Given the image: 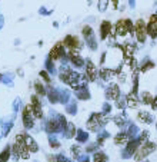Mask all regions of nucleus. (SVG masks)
<instances>
[{"label": "nucleus", "mask_w": 157, "mask_h": 162, "mask_svg": "<svg viewBox=\"0 0 157 162\" xmlns=\"http://www.w3.org/2000/svg\"><path fill=\"white\" fill-rule=\"evenodd\" d=\"M23 125H24V128H27V129H30V128H33V125H35V115L32 112V106L30 105H27L24 109H23Z\"/></svg>", "instance_id": "6e6552de"}, {"label": "nucleus", "mask_w": 157, "mask_h": 162, "mask_svg": "<svg viewBox=\"0 0 157 162\" xmlns=\"http://www.w3.org/2000/svg\"><path fill=\"white\" fill-rule=\"evenodd\" d=\"M96 78H97V69L91 60H87L86 62V79L89 82H94Z\"/></svg>", "instance_id": "f8f14e48"}, {"label": "nucleus", "mask_w": 157, "mask_h": 162, "mask_svg": "<svg viewBox=\"0 0 157 162\" xmlns=\"http://www.w3.org/2000/svg\"><path fill=\"white\" fill-rule=\"evenodd\" d=\"M63 45H64V48H67L69 50H80V48H82L80 39L77 36H73V34H67L63 39Z\"/></svg>", "instance_id": "0eeeda50"}, {"label": "nucleus", "mask_w": 157, "mask_h": 162, "mask_svg": "<svg viewBox=\"0 0 157 162\" xmlns=\"http://www.w3.org/2000/svg\"><path fill=\"white\" fill-rule=\"evenodd\" d=\"M111 30H113L111 23H110L109 20H103L102 25H100V39H102V40H106L107 36L111 34Z\"/></svg>", "instance_id": "4468645a"}, {"label": "nucleus", "mask_w": 157, "mask_h": 162, "mask_svg": "<svg viewBox=\"0 0 157 162\" xmlns=\"http://www.w3.org/2000/svg\"><path fill=\"white\" fill-rule=\"evenodd\" d=\"M126 103H127V106H130V108H137V106H139L137 93H133V92H130V93L126 96Z\"/></svg>", "instance_id": "f3484780"}, {"label": "nucleus", "mask_w": 157, "mask_h": 162, "mask_svg": "<svg viewBox=\"0 0 157 162\" xmlns=\"http://www.w3.org/2000/svg\"><path fill=\"white\" fill-rule=\"evenodd\" d=\"M13 155L15 158H23L27 159L30 156V151L27 149L26 142H24V133H19L16 136V144L13 145Z\"/></svg>", "instance_id": "f257e3e1"}, {"label": "nucleus", "mask_w": 157, "mask_h": 162, "mask_svg": "<svg viewBox=\"0 0 157 162\" xmlns=\"http://www.w3.org/2000/svg\"><path fill=\"white\" fill-rule=\"evenodd\" d=\"M63 56H64V45H63V42H57L49 53V59L50 60H59Z\"/></svg>", "instance_id": "1a4fd4ad"}, {"label": "nucleus", "mask_w": 157, "mask_h": 162, "mask_svg": "<svg viewBox=\"0 0 157 162\" xmlns=\"http://www.w3.org/2000/svg\"><path fill=\"white\" fill-rule=\"evenodd\" d=\"M111 7H113V9H117V7H119V0H111Z\"/></svg>", "instance_id": "c756f323"}, {"label": "nucleus", "mask_w": 157, "mask_h": 162, "mask_svg": "<svg viewBox=\"0 0 157 162\" xmlns=\"http://www.w3.org/2000/svg\"><path fill=\"white\" fill-rule=\"evenodd\" d=\"M93 161L94 162H107V155L103 154V152H96Z\"/></svg>", "instance_id": "b1692460"}, {"label": "nucleus", "mask_w": 157, "mask_h": 162, "mask_svg": "<svg viewBox=\"0 0 157 162\" xmlns=\"http://www.w3.org/2000/svg\"><path fill=\"white\" fill-rule=\"evenodd\" d=\"M114 32H116V36H119V37H124L127 33L133 34L134 33V25L130 19H120L114 25Z\"/></svg>", "instance_id": "f03ea898"}, {"label": "nucleus", "mask_w": 157, "mask_h": 162, "mask_svg": "<svg viewBox=\"0 0 157 162\" xmlns=\"http://www.w3.org/2000/svg\"><path fill=\"white\" fill-rule=\"evenodd\" d=\"M146 162H147V161H146Z\"/></svg>", "instance_id": "473e14b6"}, {"label": "nucleus", "mask_w": 157, "mask_h": 162, "mask_svg": "<svg viewBox=\"0 0 157 162\" xmlns=\"http://www.w3.org/2000/svg\"><path fill=\"white\" fill-rule=\"evenodd\" d=\"M107 97H109V99H113V100H117V99L120 97V89H119V85L111 83V85L107 88Z\"/></svg>", "instance_id": "2eb2a0df"}, {"label": "nucleus", "mask_w": 157, "mask_h": 162, "mask_svg": "<svg viewBox=\"0 0 157 162\" xmlns=\"http://www.w3.org/2000/svg\"><path fill=\"white\" fill-rule=\"evenodd\" d=\"M10 148L7 146V148H4V151L0 154V162H7L9 161V156H10Z\"/></svg>", "instance_id": "393cba45"}, {"label": "nucleus", "mask_w": 157, "mask_h": 162, "mask_svg": "<svg viewBox=\"0 0 157 162\" xmlns=\"http://www.w3.org/2000/svg\"><path fill=\"white\" fill-rule=\"evenodd\" d=\"M114 144L116 145H126L129 144V135L124 133V132H120L114 136Z\"/></svg>", "instance_id": "a211bd4d"}, {"label": "nucleus", "mask_w": 157, "mask_h": 162, "mask_svg": "<svg viewBox=\"0 0 157 162\" xmlns=\"http://www.w3.org/2000/svg\"><path fill=\"white\" fill-rule=\"evenodd\" d=\"M106 6H107V1H106V0H100V1H99V10H100V12H104Z\"/></svg>", "instance_id": "cd10ccee"}, {"label": "nucleus", "mask_w": 157, "mask_h": 162, "mask_svg": "<svg viewBox=\"0 0 157 162\" xmlns=\"http://www.w3.org/2000/svg\"><path fill=\"white\" fill-rule=\"evenodd\" d=\"M35 89H36V93L37 95H40V96H44L46 95V89H44V86L41 85V82H35Z\"/></svg>", "instance_id": "412c9836"}, {"label": "nucleus", "mask_w": 157, "mask_h": 162, "mask_svg": "<svg viewBox=\"0 0 157 162\" xmlns=\"http://www.w3.org/2000/svg\"><path fill=\"white\" fill-rule=\"evenodd\" d=\"M30 106H32V112L35 115V118L41 119V118H43V111H41V105H40V100H39L37 95H33V96H32Z\"/></svg>", "instance_id": "9d476101"}, {"label": "nucleus", "mask_w": 157, "mask_h": 162, "mask_svg": "<svg viewBox=\"0 0 157 162\" xmlns=\"http://www.w3.org/2000/svg\"><path fill=\"white\" fill-rule=\"evenodd\" d=\"M139 121H141V122H146V123H150L151 122V116H150V114L149 112H139Z\"/></svg>", "instance_id": "5701e85b"}, {"label": "nucleus", "mask_w": 157, "mask_h": 162, "mask_svg": "<svg viewBox=\"0 0 157 162\" xmlns=\"http://www.w3.org/2000/svg\"><path fill=\"white\" fill-rule=\"evenodd\" d=\"M154 67V63L150 60V59H144V62L140 65V70L141 72H147V70H150V69H153Z\"/></svg>", "instance_id": "aec40b11"}, {"label": "nucleus", "mask_w": 157, "mask_h": 162, "mask_svg": "<svg viewBox=\"0 0 157 162\" xmlns=\"http://www.w3.org/2000/svg\"><path fill=\"white\" fill-rule=\"evenodd\" d=\"M113 75H116V70H113V69H100V76H102V79H104V81H109Z\"/></svg>", "instance_id": "6ab92c4d"}, {"label": "nucleus", "mask_w": 157, "mask_h": 162, "mask_svg": "<svg viewBox=\"0 0 157 162\" xmlns=\"http://www.w3.org/2000/svg\"><path fill=\"white\" fill-rule=\"evenodd\" d=\"M49 99H50V102H57V93L50 90V92H49Z\"/></svg>", "instance_id": "c85d7f7f"}, {"label": "nucleus", "mask_w": 157, "mask_h": 162, "mask_svg": "<svg viewBox=\"0 0 157 162\" xmlns=\"http://www.w3.org/2000/svg\"><path fill=\"white\" fill-rule=\"evenodd\" d=\"M134 34H136V39L139 43H146V39H147V23L139 19L136 23H134Z\"/></svg>", "instance_id": "20e7f679"}, {"label": "nucleus", "mask_w": 157, "mask_h": 162, "mask_svg": "<svg viewBox=\"0 0 157 162\" xmlns=\"http://www.w3.org/2000/svg\"><path fill=\"white\" fill-rule=\"evenodd\" d=\"M130 6H131V7H134V0H130Z\"/></svg>", "instance_id": "2f4dec72"}, {"label": "nucleus", "mask_w": 157, "mask_h": 162, "mask_svg": "<svg viewBox=\"0 0 157 162\" xmlns=\"http://www.w3.org/2000/svg\"><path fill=\"white\" fill-rule=\"evenodd\" d=\"M151 108L154 109V111H157V96L153 99V103H151Z\"/></svg>", "instance_id": "7c9ffc66"}, {"label": "nucleus", "mask_w": 157, "mask_h": 162, "mask_svg": "<svg viewBox=\"0 0 157 162\" xmlns=\"http://www.w3.org/2000/svg\"><path fill=\"white\" fill-rule=\"evenodd\" d=\"M141 99H143L144 105H151L154 97L151 96V93H150V92H143V95H141Z\"/></svg>", "instance_id": "4be33fe9"}, {"label": "nucleus", "mask_w": 157, "mask_h": 162, "mask_svg": "<svg viewBox=\"0 0 157 162\" xmlns=\"http://www.w3.org/2000/svg\"><path fill=\"white\" fill-rule=\"evenodd\" d=\"M39 75H40V78H43V79H44L46 83H50V82H52L50 76H49V73H47L46 70H40V73H39Z\"/></svg>", "instance_id": "bb28decb"}, {"label": "nucleus", "mask_w": 157, "mask_h": 162, "mask_svg": "<svg viewBox=\"0 0 157 162\" xmlns=\"http://www.w3.org/2000/svg\"><path fill=\"white\" fill-rule=\"evenodd\" d=\"M147 34L153 39L157 37V15H151L147 23Z\"/></svg>", "instance_id": "9b49d317"}, {"label": "nucleus", "mask_w": 157, "mask_h": 162, "mask_svg": "<svg viewBox=\"0 0 157 162\" xmlns=\"http://www.w3.org/2000/svg\"><path fill=\"white\" fill-rule=\"evenodd\" d=\"M106 122H107V118L103 114H93L87 121V129L97 130L102 125H104Z\"/></svg>", "instance_id": "39448f33"}, {"label": "nucleus", "mask_w": 157, "mask_h": 162, "mask_svg": "<svg viewBox=\"0 0 157 162\" xmlns=\"http://www.w3.org/2000/svg\"><path fill=\"white\" fill-rule=\"evenodd\" d=\"M82 33H83V36H84V39H89V37H91L94 33H93V29H91V26H84L83 29H82Z\"/></svg>", "instance_id": "a878e982"}, {"label": "nucleus", "mask_w": 157, "mask_h": 162, "mask_svg": "<svg viewBox=\"0 0 157 162\" xmlns=\"http://www.w3.org/2000/svg\"><path fill=\"white\" fill-rule=\"evenodd\" d=\"M79 52H80V50H70L69 52L70 62L76 66V67H82V66L84 65V60H83V58L80 56Z\"/></svg>", "instance_id": "ddd939ff"}, {"label": "nucleus", "mask_w": 157, "mask_h": 162, "mask_svg": "<svg viewBox=\"0 0 157 162\" xmlns=\"http://www.w3.org/2000/svg\"><path fill=\"white\" fill-rule=\"evenodd\" d=\"M60 81L70 85L71 88H77L79 81H80V75L76 73L74 70H70L67 67H63L60 72Z\"/></svg>", "instance_id": "7ed1b4c3"}, {"label": "nucleus", "mask_w": 157, "mask_h": 162, "mask_svg": "<svg viewBox=\"0 0 157 162\" xmlns=\"http://www.w3.org/2000/svg\"><path fill=\"white\" fill-rule=\"evenodd\" d=\"M24 142H26V146H27V149H29L30 152H37V151H39V145L36 144V141L32 136L26 135V133H24Z\"/></svg>", "instance_id": "dca6fc26"}, {"label": "nucleus", "mask_w": 157, "mask_h": 162, "mask_svg": "<svg viewBox=\"0 0 157 162\" xmlns=\"http://www.w3.org/2000/svg\"><path fill=\"white\" fill-rule=\"evenodd\" d=\"M154 149H156V144H153V142H146V144L140 145V148L137 149V152L134 154V159H136V161L144 159V158H146L147 155H150Z\"/></svg>", "instance_id": "423d86ee"}]
</instances>
